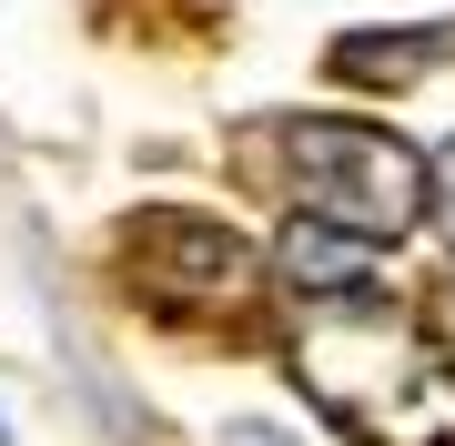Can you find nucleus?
<instances>
[{
    "instance_id": "obj_3",
    "label": "nucleus",
    "mask_w": 455,
    "mask_h": 446,
    "mask_svg": "<svg viewBox=\"0 0 455 446\" xmlns=\"http://www.w3.org/2000/svg\"><path fill=\"white\" fill-rule=\"evenodd\" d=\"M112 274L142 295V314L193 325V314H243V304H263V274H274V264H263V244H243L233 223L182 214V203H152V214L122 223Z\"/></svg>"
},
{
    "instance_id": "obj_7",
    "label": "nucleus",
    "mask_w": 455,
    "mask_h": 446,
    "mask_svg": "<svg viewBox=\"0 0 455 446\" xmlns=\"http://www.w3.org/2000/svg\"><path fill=\"white\" fill-rule=\"evenodd\" d=\"M445 345H455V314H445Z\"/></svg>"
},
{
    "instance_id": "obj_2",
    "label": "nucleus",
    "mask_w": 455,
    "mask_h": 446,
    "mask_svg": "<svg viewBox=\"0 0 455 446\" xmlns=\"http://www.w3.org/2000/svg\"><path fill=\"white\" fill-rule=\"evenodd\" d=\"M243 173L283 214L355 233V244H405V233L435 214V163L405 133H374V122L344 112H283L243 133Z\"/></svg>"
},
{
    "instance_id": "obj_1",
    "label": "nucleus",
    "mask_w": 455,
    "mask_h": 446,
    "mask_svg": "<svg viewBox=\"0 0 455 446\" xmlns=\"http://www.w3.org/2000/svg\"><path fill=\"white\" fill-rule=\"evenodd\" d=\"M283 365L355 446H455V345L405 295L344 274L283 295Z\"/></svg>"
},
{
    "instance_id": "obj_5",
    "label": "nucleus",
    "mask_w": 455,
    "mask_h": 446,
    "mask_svg": "<svg viewBox=\"0 0 455 446\" xmlns=\"http://www.w3.org/2000/svg\"><path fill=\"white\" fill-rule=\"evenodd\" d=\"M223 446H304V436H283L274 416H243V426H223Z\"/></svg>"
},
{
    "instance_id": "obj_4",
    "label": "nucleus",
    "mask_w": 455,
    "mask_h": 446,
    "mask_svg": "<svg viewBox=\"0 0 455 446\" xmlns=\"http://www.w3.org/2000/svg\"><path fill=\"white\" fill-rule=\"evenodd\" d=\"M435 61H455V20H415V31H344L334 41V82L355 92H405Z\"/></svg>"
},
{
    "instance_id": "obj_6",
    "label": "nucleus",
    "mask_w": 455,
    "mask_h": 446,
    "mask_svg": "<svg viewBox=\"0 0 455 446\" xmlns=\"http://www.w3.org/2000/svg\"><path fill=\"white\" fill-rule=\"evenodd\" d=\"M435 214H445V244H455V152L435 163Z\"/></svg>"
}]
</instances>
